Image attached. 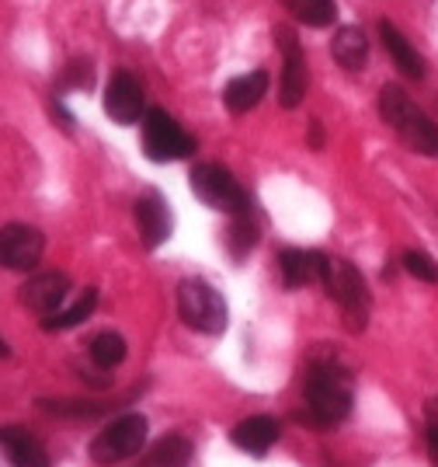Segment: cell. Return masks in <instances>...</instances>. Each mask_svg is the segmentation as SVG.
<instances>
[{
    "label": "cell",
    "mask_w": 438,
    "mask_h": 467,
    "mask_svg": "<svg viewBox=\"0 0 438 467\" xmlns=\"http://www.w3.org/2000/svg\"><path fill=\"white\" fill-rule=\"evenodd\" d=\"M42 409L53 411V415H74V419L101 415V405H87V401H42Z\"/></svg>",
    "instance_id": "cell-25"
},
{
    "label": "cell",
    "mask_w": 438,
    "mask_h": 467,
    "mask_svg": "<svg viewBox=\"0 0 438 467\" xmlns=\"http://www.w3.org/2000/svg\"><path fill=\"white\" fill-rule=\"evenodd\" d=\"M229 252H233V258H244V254L258 244V223L250 220V210L248 213H237L233 216V227H229Z\"/></svg>",
    "instance_id": "cell-23"
},
{
    "label": "cell",
    "mask_w": 438,
    "mask_h": 467,
    "mask_svg": "<svg viewBox=\"0 0 438 467\" xmlns=\"http://www.w3.org/2000/svg\"><path fill=\"white\" fill-rule=\"evenodd\" d=\"M126 352H129L126 349V338L118 331H101L87 346V356H91V363H95L97 370H115L126 359Z\"/></svg>",
    "instance_id": "cell-21"
},
{
    "label": "cell",
    "mask_w": 438,
    "mask_h": 467,
    "mask_svg": "<svg viewBox=\"0 0 438 467\" xmlns=\"http://www.w3.org/2000/svg\"><path fill=\"white\" fill-rule=\"evenodd\" d=\"M97 307V290H84L76 296L74 304H66V307H59L56 314H49V317H42V328L46 331H70L76 325H84Z\"/></svg>",
    "instance_id": "cell-19"
},
{
    "label": "cell",
    "mask_w": 438,
    "mask_h": 467,
    "mask_svg": "<svg viewBox=\"0 0 438 467\" xmlns=\"http://www.w3.org/2000/svg\"><path fill=\"white\" fill-rule=\"evenodd\" d=\"M380 116L414 154L438 157V126L411 101L401 84H386L380 91Z\"/></svg>",
    "instance_id": "cell-2"
},
{
    "label": "cell",
    "mask_w": 438,
    "mask_h": 467,
    "mask_svg": "<svg viewBox=\"0 0 438 467\" xmlns=\"http://www.w3.org/2000/svg\"><path fill=\"white\" fill-rule=\"evenodd\" d=\"M105 112L118 126H133L143 119V88L129 70L112 74L108 88H105Z\"/></svg>",
    "instance_id": "cell-10"
},
{
    "label": "cell",
    "mask_w": 438,
    "mask_h": 467,
    "mask_svg": "<svg viewBox=\"0 0 438 467\" xmlns=\"http://www.w3.org/2000/svg\"><path fill=\"white\" fill-rule=\"evenodd\" d=\"M136 227L147 248H160L171 237V210L160 192H147L136 199Z\"/></svg>",
    "instance_id": "cell-12"
},
{
    "label": "cell",
    "mask_w": 438,
    "mask_h": 467,
    "mask_svg": "<svg viewBox=\"0 0 438 467\" xmlns=\"http://www.w3.org/2000/svg\"><path fill=\"white\" fill-rule=\"evenodd\" d=\"M279 436H282V426L271 415H250L244 422H237L229 432L233 447L250 453V457H265L268 450L279 443Z\"/></svg>",
    "instance_id": "cell-13"
},
{
    "label": "cell",
    "mask_w": 438,
    "mask_h": 467,
    "mask_svg": "<svg viewBox=\"0 0 438 467\" xmlns=\"http://www.w3.org/2000/svg\"><path fill=\"white\" fill-rule=\"evenodd\" d=\"M7 356H11V349H7V342L0 338V359H7Z\"/></svg>",
    "instance_id": "cell-29"
},
{
    "label": "cell",
    "mask_w": 438,
    "mask_h": 467,
    "mask_svg": "<svg viewBox=\"0 0 438 467\" xmlns=\"http://www.w3.org/2000/svg\"><path fill=\"white\" fill-rule=\"evenodd\" d=\"M327 254L321 252H306V248H286L279 254V273L289 290H303L310 283H321L324 275Z\"/></svg>",
    "instance_id": "cell-14"
},
{
    "label": "cell",
    "mask_w": 438,
    "mask_h": 467,
    "mask_svg": "<svg viewBox=\"0 0 438 467\" xmlns=\"http://www.w3.org/2000/svg\"><path fill=\"white\" fill-rule=\"evenodd\" d=\"M321 286H324L327 296L341 307L344 325H348L351 331H362L365 321H369V307H372L362 273H359L348 258H327L324 275H321Z\"/></svg>",
    "instance_id": "cell-3"
},
{
    "label": "cell",
    "mask_w": 438,
    "mask_h": 467,
    "mask_svg": "<svg viewBox=\"0 0 438 467\" xmlns=\"http://www.w3.org/2000/svg\"><path fill=\"white\" fill-rule=\"evenodd\" d=\"M380 39L386 46V53H390V59H393V67L401 70L403 78L411 80L424 78V57L411 46V39L403 36L393 21H380Z\"/></svg>",
    "instance_id": "cell-16"
},
{
    "label": "cell",
    "mask_w": 438,
    "mask_h": 467,
    "mask_svg": "<svg viewBox=\"0 0 438 467\" xmlns=\"http://www.w3.org/2000/svg\"><path fill=\"white\" fill-rule=\"evenodd\" d=\"M403 269L421 283H438V262L428 252H407L403 254Z\"/></svg>",
    "instance_id": "cell-24"
},
{
    "label": "cell",
    "mask_w": 438,
    "mask_h": 467,
    "mask_svg": "<svg viewBox=\"0 0 438 467\" xmlns=\"http://www.w3.org/2000/svg\"><path fill=\"white\" fill-rule=\"evenodd\" d=\"M139 130H143V150L157 164H168V161H181L195 150V140L181 130V122L174 116H168L164 109H150L139 119Z\"/></svg>",
    "instance_id": "cell-6"
},
{
    "label": "cell",
    "mask_w": 438,
    "mask_h": 467,
    "mask_svg": "<svg viewBox=\"0 0 438 467\" xmlns=\"http://www.w3.org/2000/svg\"><path fill=\"white\" fill-rule=\"evenodd\" d=\"M66 84H74V88H91V63H70Z\"/></svg>",
    "instance_id": "cell-26"
},
{
    "label": "cell",
    "mask_w": 438,
    "mask_h": 467,
    "mask_svg": "<svg viewBox=\"0 0 438 467\" xmlns=\"http://www.w3.org/2000/svg\"><path fill=\"white\" fill-rule=\"evenodd\" d=\"M178 314L188 328L202 331V335L227 331V300L206 279H185L178 286Z\"/></svg>",
    "instance_id": "cell-4"
},
{
    "label": "cell",
    "mask_w": 438,
    "mask_h": 467,
    "mask_svg": "<svg viewBox=\"0 0 438 467\" xmlns=\"http://www.w3.org/2000/svg\"><path fill=\"white\" fill-rule=\"evenodd\" d=\"M46 252V237L28 223H7L0 227V265L11 273H32Z\"/></svg>",
    "instance_id": "cell-9"
},
{
    "label": "cell",
    "mask_w": 438,
    "mask_h": 467,
    "mask_svg": "<svg viewBox=\"0 0 438 467\" xmlns=\"http://www.w3.org/2000/svg\"><path fill=\"white\" fill-rule=\"evenodd\" d=\"M191 192L199 195L209 210H219V213H248L250 210V199L244 192V185L237 182V178L229 175L223 164H195V171H191Z\"/></svg>",
    "instance_id": "cell-5"
},
{
    "label": "cell",
    "mask_w": 438,
    "mask_h": 467,
    "mask_svg": "<svg viewBox=\"0 0 438 467\" xmlns=\"http://www.w3.org/2000/svg\"><path fill=\"white\" fill-rule=\"evenodd\" d=\"M275 46H279V53H282V80H279V101H282V109H296L306 95V53L300 39H296V32L286 28V25H279L275 28Z\"/></svg>",
    "instance_id": "cell-8"
},
{
    "label": "cell",
    "mask_w": 438,
    "mask_h": 467,
    "mask_svg": "<svg viewBox=\"0 0 438 467\" xmlns=\"http://www.w3.org/2000/svg\"><path fill=\"white\" fill-rule=\"evenodd\" d=\"M0 450L7 453L11 467H53L46 447L38 443L28 429H21V426L0 429Z\"/></svg>",
    "instance_id": "cell-15"
},
{
    "label": "cell",
    "mask_w": 438,
    "mask_h": 467,
    "mask_svg": "<svg viewBox=\"0 0 438 467\" xmlns=\"http://www.w3.org/2000/svg\"><path fill=\"white\" fill-rule=\"evenodd\" d=\"M428 426H438V398L428 401Z\"/></svg>",
    "instance_id": "cell-28"
},
{
    "label": "cell",
    "mask_w": 438,
    "mask_h": 467,
    "mask_svg": "<svg viewBox=\"0 0 438 467\" xmlns=\"http://www.w3.org/2000/svg\"><path fill=\"white\" fill-rule=\"evenodd\" d=\"M292 18L306 28H327L338 18V4L334 0H282Z\"/></svg>",
    "instance_id": "cell-20"
},
{
    "label": "cell",
    "mask_w": 438,
    "mask_h": 467,
    "mask_svg": "<svg viewBox=\"0 0 438 467\" xmlns=\"http://www.w3.org/2000/svg\"><path fill=\"white\" fill-rule=\"evenodd\" d=\"M424 443H428V457H432V464L438 467V426H428V436H424Z\"/></svg>",
    "instance_id": "cell-27"
},
{
    "label": "cell",
    "mask_w": 438,
    "mask_h": 467,
    "mask_svg": "<svg viewBox=\"0 0 438 467\" xmlns=\"http://www.w3.org/2000/svg\"><path fill=\"white\" fill-rule=\"evenodd\" d=\"M191 443L185 436H164L147 457V467H188Z\"/></svg>",
    "instance_id": "cell-22"
},
{
    "label": "cell",
    "mask_w": 438,
    "mask_h": 467,
    "mask_svg": "<svg viewBox=\"0 0 438 467\" xmlns=\"http://www.w3.org/2000/svg\"><path fill=\"white\" fill-rule=\"evenodd\" d=\"M143 443H147V419L133 411V415H122V419H115L112 426H105L97 432L91 440V457L101 467L122 464V461L136 457L143 450Z\"/></svg>",
    "instance_id": "cell-7"
},
{
    "label": "cell",
    "mask_w": 438,
    "mask_h": 467,
    "mask_svg": "<svg viewBox=\"0 0 438 467\" xmlns=\"http://www.w3.org/2000/svg\"><path fill=\"white\" fill-rule=\"evenodd\" d=\"M306 422L317 429H331L348 419L351 411V373L338 356L310 359L303 380Z\"/></svg>",
    "instance_id": "cell-1"
},
{
    "label": "cell",
    "mask_w": 438,
    "mask_h": 467,
    "mask_svg": "<svg viewBox=\"0 0 438 467\" xmlns=\"http://www.w3.org/2000/svg\"><path fill=\"white\" fill-rule=\"evenodd\" d=\"M331 53L341 63L344 70H362L365 59H369V39H365L362 28L355 25H344L334 32V42H331Z\"/></svg>",
    "instance_id": "cell-18"
},
{
    "label": "cell",
    "mask_w": 438,
    "mask_h": 467,
    "mask_svg": "<svg viewBox=\"0 0 438 467\" xmlns=\"http://www.w3.org/2000/svg\"><path fill=\"white\" fill-rule=\"evenodd\" d=\"M66 293H70L66 273H38L21 286V304L42 317H49L66 304Z\"/></svg>",
    "instance_id": "cell-11"
},
{
    "label": "cell",
    "mask_w": 438,
    "mask_h": 467,
    "mask_svg": "<svg viewBox=\"0 0 438 467\" xmlns=\"http://www.w3.org/2000/svg\"><path fill=\"white\" fill-rule=\"evenodd\" d=\"M268 95V74L265 70H254V74H240L227 84L223 91V105H227L233 116H248L250 109L261 105V98Z\"/></svg>",
    "instance_id": "cell-17"
}]
</instances>
